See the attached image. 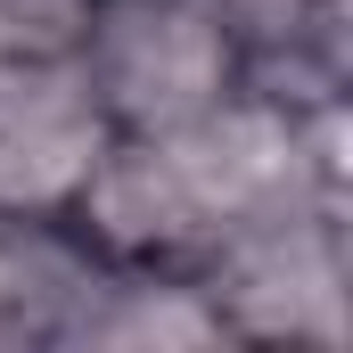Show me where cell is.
I'll return each instance as SVG.
<instances>
[{
	"label": "cell",
	"mask_w": 353,
	"mask_h": 353,
	"mask_svg": "<svg viewBox=\"0 0 353 353\" xmlns=\"http://www.w3.org/2000/svg\"><path fill=\"white\" fill-rule=\"evenodd\" d=\"M74 66L115 132H165L247 90V33L222 0H83Z\"/></svg>",
	"instance_id": "2"
},
{
	"label": "cell",
	"mask_w": 353,
	"mask_h": 353,
	"mask_svg": "<svg viewBox=\"0 0 353 353\" xmlns=\"http://www.w3.org/2000/svg\"><path fill=\"white\" fill-rule=\"evenodd\" d=\"M205 296L230 345H312L337 353L353 329V247L345 189H288L255 222H239L205 263Z\"/></svg>",
	"instance_id": "1"
},
{
	"label": "cell",
	"mask_w": 353,
	"mask_h": 353,
	"mask_svg": "<svg viewBox=\"0 0 353 353\" xmlns=\"http://www.w3.org/2000/svg\"><path fill=\"white\" fill-rule=\"evenodd\" d=\"M107 140L115 123L90 99L74 50L0 58V214L8 222H66Z\"/></svg>",
	"instance_id": "3"
}]
</instances>
